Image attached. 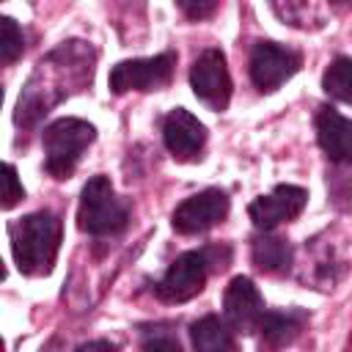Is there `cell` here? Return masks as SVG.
Returning <instances> with one entry per match:
<instances>
[{
	"label": "cell",
	"instance_id": "cb8c5ba5",
	"mask_svg": "<svg viewBox=\"0 0 352 352\" xmlns=\"http://www.w3.org/2000/svg\"><path fill=\"white\" fill-rule=\"evenodd\" d=\"M6 278V267H3V258H0V280Z\"/></svg>",
	"mask_w": 352,
	"mask_h": 352
},
{
	"label": "cell",
	"instance_id": "5b68a950",
	"mask_svg": "<svg viewBox=\"0 0 352 352\" xmlns=\"http://www.w3.org/2000/svg\"><path fill=\"white\" fill-rule=\"evenodd\" d=\"M176 66V52H160L154 58H135L121 60L110 69V91L126 94V91H157L170 82Z\"/></svg>",
	"mask_w": 352,
	"mask_h": 352
},
{
	"label": "cell",
	"instance_id": "e0dca14e",
	"mask_svg": "<svg viewBox=\"0 0 352 352\" xmlns=\"http://www.w3.org/2000/svg\"><path fill=\"white\" fill-rule=\"evenodd\" d=\"M322 85H324V91L333 96V99H338V102H349L352 99V60L349 58H336L330 66H327V72H324V77H322Z\"/></svg>",
	"mask_w": 352,
	"mask_h": 352
},
{
	"label": "cell",
	"instance_id": "7a4b0ae2",
	"mask_svg": "<svg viewBox=\"0 0 352 352\" xmlns=\"http://www.w3.org/2000/svg\"><path fill=\"white\" fill-rule=\"evenodd\" d=\"M60 220L50 212H33L11 226V250L22 275H47L58 258Z\"/></svg>",
	"mask_w": 352,
	"mask_h": 352
},
{
	"label": "cell",
	"instance_id": "ba28073f",
	"mask_svg": "<svg viewBox=\"0 0 352 352\" xmlns=\"http://www.w3.org/2000/svg\"><path fill=\"white\" fill-rule=\"evenodd\" d=\"M206 275H209V264H206L204 250L182 253L168 267L162 280L157 283V297L165 300V302H187L195 294H201V289L206 283Z\"/></svg>",
	"mask_w": 352,
	"mask_h": 352
},
{
	"label": "cell",
	"instance_id": "484cf974",
	"mask_svg": "<svg viewBox=\"0 0 352 352\" xmlns=\"http://www.w3.org/2000/svg\"><path fill=\"white\" fill-rule=\"evenodd\" d=\"M0 352H3V341H0Z\"/></svg>",
	"mask_w": 352,
	"mask_h": 352
},
{
	"label": "cell",
	"instance_id": "4fadbf2b",
	"mask_svg": "<svg viewBox=\"0 0 352 352\" xmlns=\"http://www.w3.org/2000/svg\"><path fill=\"white\" fill-rule=\"evenodd\" d=\"M308 314L300 308H286V311H264L258 319V349L261 352H283L292 346L300 333L305 330Z\"/></svg>",
	"mask_w": 352,
	"mask_h": 352
},
{
	"label": "cell",
	"instance_id": "7c38bea8",
	"mask_svg": "<svg viewBox=\"0 0 352 352\" xmlns=\"http://www.w3.org/2000/svg\"><path fill=\"white\" fill-rule=\"evenodd\" d=\"M162 140L179 162H190L201 157L204 143H206V129L190 110L176 107L162 121Z\"/></svg>",
	"mask_w": 352,
	"mask_h": 352
},
{
	"label": "cell",
	"instance_id": "d6986e66",
	"mask_svg": "<svg viewBox=\"0 0 352 352\" xmlns=\"http://www.w3.org/2000/svg\"><path fill=\"white\" fill-rule=\"evenodd\" d=\"M22 50H25V36L19 25L11 16H0V69L19 60Z\"/></svg>",
	"mask_w": 352,
	"mask_h": 352
},
{
	"label": "cell",
	"instance_id": "2e32d148",
	"mask_svg": "<svg viewBox=\"0 0 352 352\" xmlns=\"http://www.w3.org/2000/svg\"><path fill=\"white\" fill-rule=\"evenodd\" d=\"M192 336V346L195 352H236V341H234V330L214 314L198 319L190 327Z\"/></svg>",
	"mask_w": 352,
	"mask_h": 352
},
{
	"label": "cell",
	"instance_id": "ac0fdd59",
	"mask_svg": "<svg viewBox=\"0 0 352 352\" xmlns=\"http://www.w3.org/2000/svg\"><path fill=\"white\" fill-rule=\"evenodd\" d=\"M272 11L294 25V28H322L324 25V16H322V6H314V3H272Z\"/></svg>",
	"mask_w": 352,
	"mask_h": 352
},
{
	"label": "cell",
	"instance_id": "3957f363",
	"mask_svg": "<svg viewBox=\"0 0 352 352\" xmlns=\"http://www.w3.org/2000/svg\"><path fill=\"white\" fill-rule=\"evenodd\" d=\"M94 138H96L94 124H88L82 118H58V121H52L41 135L44 170L52 179H69L74 173L82 151L94 143Z\"/></svg>",
	"mask_w": 352,
	"mask_h": 352
},
{
	"label": "cell",
	"instance_id": "8992f818",
	"mask_svg": "<svg viewBox=\"0 0 352 352\" xmlns=\"http://www.w3.org/2000/svg\"><path fill=\"white\" fill-rule=\"evenodd\" d=\"M300 63V52L278 41H258L250 52V80L261 94H272L297 74Z\"/></svg>",
	"mask_w": 352,
	"mask_h": 352
},
{
	"label": "cell",
	"instance_id": "44dd1931",
	"mask_svg": "<svg viewBox=\"0 0 352 352\" xmlns=\"http://www.w3.org/2000/svg\"><path fill=\"white\" fill-rule=\"evenodd\" d=\"M179 8H182L190 19H204V16H209V14L217 11V3H187V0H182Z\"/></svg>",
	"mask_w": 352,
	"mask_h": 352
},
{
	"label": "cell",
	"instance_id": "9c48e42d",
	"mask_svg": "<svg viewBox=\"0 0 352 352\" xmlns=\"http://www.w3.org/2000/svg\"><path fill=\"white\" fill-rule=\"evenodd\" d=\"M228 206L231 204H228V195L223 190H217V187L201 190L176 206L173 228L179 234H201V231L223 223L228 214Z\"/></svg>",
	"mask_w": 352,
	"mask_h": 352
},
{
	"label": "cell",
	"instance_id": "52a82bcc",
	"mask_svg": "<svg viewBox=\"0 0 352 352\" xmlns=\"http://www.w3.org/2000/svg\"><path fill=\"white\" fill-rule=\"evenodd\" d=\"M192 94L212 110H226L231 102V74L226 66V55L217 47L204 50L190 69Z\"/></svg>",
	"mask_w": 352,
	"mask_h": 352
},
{
	"label": "cell",
	"instance_id": "8fae6325",
	"mask_svg": "<svg viewBox=\"0 0 352 352\" xmlns=\"http://www.w3.org/2000/svg\"><path fill=\"white\" fill-rule=\"evenodd\" d=\"M223 314L226 324L236 333H253L258 327V319L264 314V300L256 283L245 275H236L223 294Z\"/></svg>",
	"mask_w": 352,
	"mask_h": 352
},
{
	"label": "cell",
	"instance_id": "5bb4252c",
	"mask_svg": "<svg viewBox=\"0 0 352 352\" xmlns=\"http://www.w3.org/2000/svg\"><path fill=\"white\" fill-rule=\"evenodd\" d=\"M316 138L333 162H349L352 157V124L338 110L322 107L316 116Z\"/></svg>",
	"mask_w": 352,
	"mask_h": 352
},
{
	"label": "cell",
	"instance_id": "d4e9b609",
	"mask_svg": "<svg viewBox=\"0 0 352 352\" xmlns=\"http://www.w3.org/2000/svg\"><path fill=\"white\" fill-rule=\"evenodd\" d=\"M0 104H3V91H0Z\"/></svg>",
	"mask_w": 352,
	"mask_h": 352
},
{
	"label": "cell",
	"instance_id": "6da1fadb",
	"mask_svg": "<svg viewBox=\"0 0 352 352\" xmlns=\"http://www.w3.org/2000/svg\"><path fill=\"white\" fill-rule=\"evenodd\" d=\"M91 60H94V55H91V50L82 41H69L60 50H55L52 55H47L38 63V69L33 72V77H30V80H41V85L28 82L25 94L16 102L14 121L22 124V126L36 124L44 113H50V107L55 102H60L69 94V88H66V72L91 66Z\"/></svg>",
	"mask_w": 352,
	"mask_h": 352
},
{
	"label": "cell",
	"instance_id": "603a6c76",
	"mask_svg": "<svg viewBox=\"0 0 352 352\" xmlns=\"http://www.w3.org/2000/svg\"><path fill=\"white\" fill-rule=\"evenodd\" d=\"M77 352H118L110 341H88V344H82Z\"/></svg>",
	"mask_w": 352,
	"mask_h": 352
},
{
	"label": "cell",
	"instance_id": "7402d4cb",
	"mask_svg": "<svg viewBox=\"0 0 352 352\" xmlns=\"http://www.w3.org/2000/svg\"><path fill=\"white\" fill-rule=\"evenodd\" d=\"M143 352H182V346H179V341L170 338V336H157V338L146 341Z\"/></svg>",
	"mask_w": 352,
	"mask_h": 352
},
{
	"label": "cell",
	"instance_id": "277c9868",
	"mask_svg": "<svg viewBox=\"0 0 352 352\" xmlns=\"http://www.w3.org/2000/svg\"><path fill=\"white\" fill-rule=\"evenodd\" d=\"M129 220L126 204L116 195L113 184L107 176H94L82 187L80 206H77V226L85 234L94 236H107L118 234Z\"/></svg>",
	"mask_w": 352,
	"mask_h": 352
},
{
	"label": "cell",
	"instance_id": "ffe728a7",
	"mask_svg": "<svg viewBox=\"0 0 352 352\" xmlns=\"http://www.w3.org/2000/svg\"><path fill=\"white\" fill-rule=\"evenodd\" d=\"M25 198V187L16 176V170L0 160V209H11Z\"/></svg>",
	"mask_w": 352,
	"mask_h": 352
},
{
	"label": "cell",
	"instance_id": "9a60e30c",
	"mask_svg": "<svg viewBox=\"0 0 352 352\" xmlns=\"http://www.w3.org/2000/svg\"><path fill=\"white\" fill-rule=\"evenodd\" d=\"M250 258H253V264H256L261 272H267V275H283V272L292 270L294 250H292V245H289L286 239L264 234V236H256V239H253V245H250Z\"/></svg>",
	"mask_w": 352,
	"mask_h": 352
},
{
	"label": "cell",
	"instance_id": "30bf717a",
	"mask_svg": "<svg viewBox=\"0 0 352 352\" xmlns=\"http://www.w3.org/2000/svg\"><path fill=\"white\" fill-rule=\"evenodd\" d=\"M305 201H308V192H305L302 187L278 184L272 192L258 195V198L248 206V214H250V220H253L256 228L272 231V228H278L280 223L294 220V217L305 209Z\"/></svg>",
	"mask_w": 352,
	"mask_h": 352
}]
</instances>
